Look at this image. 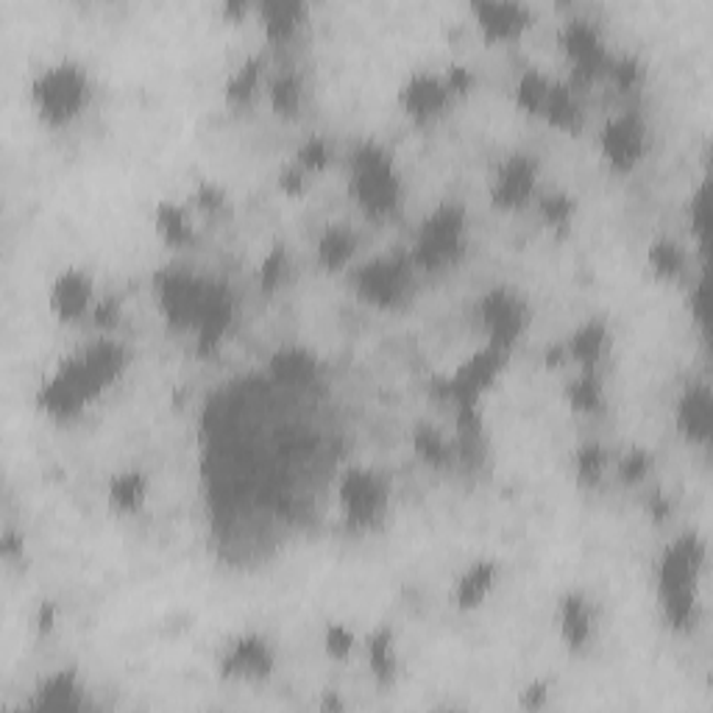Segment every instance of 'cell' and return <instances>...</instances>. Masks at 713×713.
<instances>
[{"instance_id": "681fc988", "label": "cell", "mask_w": 713, "mask_h": 713, "mask_svg": "<svg viewBox=\"0 0 713 713\" xmlns=\"http://www.w3.org/2000/svg\"><path fill=\"white\" fill-rule=\"evenodd\" d=\"M279 187L287 193V196H301V193L307 190V173H304L296 162H290V165L282 167Z\"/></svg>"}, {"instance_id": "4316f807", "label": "cell", "mask_w": 713, "mask_h": 713, "mask_svg": "<svg viewBox=\"0 0 713 713\" xmlns=\"http://www.w3.org/2000/svg\"><path fill=\"white\" fill-rule=\"evenodd\" d=\"M154 227L160 238L173 249H185L196 238V227H193L190 209L182 207L176 201H160L154 207Z\"/></svg>"}, {"instance_id": "db71d44e", "label": "cell", "mask_w": 713, "mask_h": 713, "mask_svg": "<svg viewBox=\"0 0 713 713\" xmlns=\"http://www.w3.org/2000/svg\"><path fill=\"white\" fill-rule=\"evenodd\" d=\"M54 622H56V607L51 605V602H42L40 616H36V627H40V633L54 630Z\"/></svg>"}, {"instance_id": "f6af8a7d", "label": "cell", "mask_w": 713, "mask_h": 713, "mask_svg": "<svg viewBox=\"0 0 713 713\" xmlns=\"http://www.w3.org/2000/svg\"><path fill=\"white\" fill-rule=\"evenodd\" d=\"M607 76L616 81V87L622 89V92H630V89H636L638 81H641V65H638V59H633V56L611 59Z\"/></svg>"}, {"instance_id": "ac0fdd59", "label": "cell", "mask_w": 713, "mask_h": 713, "mask_svg": "<svg viewBox=\"0 0 713 713\" xmlns=\"http://www.w3.org/2000/svg\"><path fill=\"white\" fill-rule=\"evenodd\" d=\"M89 705L87 691L73 669H59L40 680L31 700L25 702V711L34 713H78Z\"/></svg>"}, {"instance_id": "e0dca14e", "label": "cell", "mask_w": 713, "mask_h": 713, "mask_svg": "<svg viewBox=\"0 0 713 713\" xmlns=\"http://www.w3.org/2000/svg\"><path fill=\"white\" fill-rule=\"evenodd\" d=\"M476 20V29L482 31L487 42H511L518 40L533 23L529 7L518 0H482L471 7Z\"/></svg>"}, {"instance_id": "7a4b0ae2", "label": "cell", "mask_w": 713, "mask_h": 713, "mask_svg": "<svg viewBox=\"0 0 713 713\" xmlns=\"http://www.w3.org/2000/svg\"><path fill=\"white\" fill-rule=\"evenodd\" d=\"M702 566H705V544L694 533L678 535L660 555L658 600L666 624L674 630H689L694 624Z\"/></svg>"}, {"instance_id": "6da1fadb", "label": "cell", "mask_w": 713, "mask_h": 713, "mask_svg": "<svg viewBox=\"0 0 713 713\" xmlns=\"http://www.w3.org/2000/svg\"><path fill=\"white\" fill-rule=\"evenodd\" d=\"M129 351L112 334H101L84 345L78 354L65 356L54 374L40 385L36 402L54 421H70L81 416L92 402L103 396L123 376Z\"/></svg>"}, {"instance_id": "2e32d148", "label": "cell", "mask_w": 713, "mask_h": 713, "mask_svg": "<svg viewBox=\"0 0 713 713\" xmlns=\"http://www.w3.org/2000/svg\"><path fill=\"white\" fill-rule=\"evenodd\" d=\"M96 301V282H92L89 274L78 271V267L62 271L48 290V307L54 312V318H59L62 323H76L81 318H89Z\"/></svg>"}, {"instance_id": "ba28073f", "label": "cell", "mask_w": 713, "mask_h": 713, "mask_svg": "<svg viewBox=\"0 0 713 713\" xmlns=\"http://www.w3.org/2000/svg\"><path fill=\"white\" fill-rule=\"evenodd\" d=\"M413 260L402 256H376L354 271V290L363 301L380 309H393L405 304L413 287Z\"/></svg>"}, {"instance_id": "f35d334b", "label": "cell", "mask_w": 713, "mask_h": 713, "mask_svg": "<svg viewBox=\"0 0 713 713\" xmlns=\"http://www.w3.org/2000/svg\"><path fill=\"white\" fill-rule=\"evenodd\" d=\"M323 649L332 660H345L356 649V633L343 622H329L323 630Z\"/></svg>"}, {"instance_id": "f907efd6", "label": "cell", "mask_w": 713, "mask_h": 713, "mask_svg": "<svg viewBox=\"0 0 713 713\" xmlns=\"http://www.w3.org/2000/svg\"><path fill=\"white\" fill-rule=\"evenodd\" d=\"M647 513L655 522H663V518H669V513H672V505H669V500H663L660 491H652L647 500Z\"/></svg>"}, {"instance_id": "30bf717a", "label": "cell", "mask_w": 713, "mask_h": 713, "mask_svg": "<svg viewBox=\"0 0 713 713\" xmlns=\"http://www.w3.org/2000/svg\"><path fill=\"white\" fill-rule=\"evenodd\" d=\"M560 45L566 51L571 70H574V87L577 84H591L600 76H605L611 67V56L605 51L600 31L594 23L583 18L566 20L560 29Z\"/></svg>"}, {"instance_id": "836d02e7", "label": "cell", "mask_w": 713, "mask_h": 713, "mask_svg": "<svg viewBox=\"0 0 713 713\" xmlns=\"http://www.w3.org/2000/svg\"><path fill=\"white\" fill-rule=\"evenodd\" d=\"M566 402L577 413H596L602 407V382L600 371H580L566 385Z\"/></svg>"}, {"instance_id": "4fadbf2b", "label": "cell", "mask_w": 713, "mask_h": 713, "mask_svg": "<svg viewBox=\"0 0 713 713\" xmlns=\"http://www.w3.org/2000/svg\"><path fill=\"white\" fill-rule=\"evenodd\" d=\"M276 666V655L271 641L256 633H243L232 638L220 655V674L227 680H243V683H260L271 678Z\"/></svg>"}, {"instance_id": "8992f818", "label": "cell", "mask_w": 713, "mask_h": 713, "mask_svg": "<svg viewBox=\"0 0 713 713\" xmlns=\"http://www.w3.org/2000/svg\"><path fill=\"white\" fill-rule=\"evenodd\" d=\"M507 354H511L507 349L487 343L485 349L471 354L463 365H458L452 374L440 376V380L435 382V393H438V398L449 402L454 410L480 407L487 387L494 385L502 371H505Z\"/></svg>"}, {"instance_id": "11a10c76", "label": "cell", "mask_w": 713, "mask_h": 713, "mask_svg": "<svg viewBox=\"0 0 713 713\" xmlns=\"http://www.w3.org/2000/svg\"><path fill=\"white\" fill-rule=\"evenodd\" d=\"M249 12H251L249 3H223V7H220V14H227V18H232V20L245 18Z\"/></svg>"}, {"instance_id": "ab89813d", "label": "cell", "mask_w": 713, "mask_h": 713, "mask_svg": "<svg viewBox=\"0 0 713 713\" xmlns=\"http://www.w3.org/2000/svg\"><path fill=\"white\" fill-rule=\"evenodd\" d=\"M285 271H287V251L282 243H274L265 251V256H262L260 262L262 287H265V290H276L279 282L285 279Z\"/></svg>"}, {"instance_id": "cb8c5ba5", "label": "cell", "mask_w": 713, "mask_h": 713, "mask_svg": "<svg viewBox=\"0 0 713 713\" xmlns=\"http://www.w3.org/2000/svg\"><path fill=\"white\" fill-rule=\"evenodd\" d=\"M107 502L118 516H134L145 507L149 502V480L143 471L125 469L109 480L107 487Z\"/></svg>"}, {"instance_id": "52a82bcc", "label": "cell", "mask_w": 713, "mask_h": 713, "mask_svg": "<svg viewBox=\"0 0 713 713\" xmlns=\"http://www.w3.org/2000/svg\"><path fill=\"white\" fill-rule=\"evenodd\" d=\"M338 511L349 529H369L385 516L387 485L371 469H349L338 482Z\"/></svg>"}, {"instance_id": "e575fe53", "label": "cell", "mask_w": 713, "mask_h": 713, "mask_svg": "<svg viewBox=\"0 0 713 713\" xmlns=\"http://www.w3.org/2000/svg\"><path fill=\"white\" fill-rule=\"evenodd\" d=\"M267 98H271V107H274L276 114L296 118L304 101L301 78L296 73H282V76H276L274 81L267 84Z\"/></svg>"}, {"instance_id": "4dcf8cb0", "label": "cell", "mask_w": 713, "mask_h": 713, "mask_svg": "<svg viewBox=\"0 0 713 713\" xmlns=\"http://www.w3.org/2000/svg\"><path fill=\"white\" fill-rule=\"evenodd\" d=\"M356 238L351 229L345 227H329L327 232L318 238V262L327 271H343L351 260H354Z\"/></svg>"}, {"instance_id": "484cf974", "label": "cell", "mask_w": 713, "mask_h": 713, "mask_svg": "<svg viewBox=\"0 0 713 713\" xmlns=\"http://www.w3.org/2000/svg\"><path fill=\"white\" fill-rule=\"evenodd\" d=\"M365 660L380 685H393L398 678V652H396V633L391 627H376L365 638Z\"/></svg>"}, {"instance_id": "b9f144b4", "label": "cell", "mask_w": 713, "mask_h": 713, "mask_svg": "<svg viewBox=\"0 0 713 713\" xmlns=\"http://www.w3.org/2000/svg\"><path fill=\"white\" fill-rule=\"evenodd\" d=\"M296 162L298 167H301L307 176H316V173H321L323 167L329 165V145L323 138H309L304 140L301 149L296 151Z\"/></svg>"}, {"instance_id": "603a6c76", "label": "cell", "mask_w": 713, "mask_h": 713, "mask_svg": "<svg viewBox=\"0 0 713 713\" xmlns=\"http://www.w3.org/2000/svg\"><path fill=\"white\" fill-rule=\"evenodd\" d=\"M607 343H611V334H607V327L602 321H585L583 327H577L571 332V338L566 340V354H569L571 363L580 371H600L602 360L607 354Z\"/></svg>"}, {"instance_id": "7dc6e473", "label": "cell", "mask_w": 713, "mask_h": 713, "mask_svg": "<svg viewBox=\"0 0 713 713\" xmlns=\"http://www.w3.org/2000/svg\"><path fill=\"white\" fill-rule=\"evenodd\" d=\"M549 696H552V685L547 680H533L518 694V707H524V711H541V707L549 705Z\"/></svg>"}, {"instance_id": "f1b7e54d", "label": "cell", "mask_w": 713, "mask_h": 713, "mask_svg": "<svg viewBox=\"0 0 713 713\" xmlns=\"http://www.w3.org/2000/svg\"><path fill=\"white\" fill-rule=\"evenodd\" d=\"M271 374L282 385L301 387L316 380V356L301 349H285L271 360Z\"/></svg>"}, {"instance_id": "d590c367", "label": "cell", "mask_w": 713, "mask_h": 713, "mask_svg": "<svg viewBox=\"0 0 713 713\" xmlns=\"http://www.w3.org/2000/svg\"><path fill=\"white\" fill-rule=\"evenodd\" d=\"M607 454L602 449V443H583L574 454V476L577 485L583 487H596L605 476Z\"/></svg>"}, {"instance_id": "9c48e42d", "label": "cell", "mask_w": 713, "mask_h": 713, "mask_svg": "<svg viewBox=\"0 0 713 713\" xmlns=\"http://www.w3.org/2000/svg\"><path fill=\"white\" fill-rule=\"evenodd\" d=\"M156 301H160L162 316L176 329H196L198 316H201L204 304H207L212 285L198 279L196 274L167 267L156 276Z\"/></svg>"}, {"instance_id": "8d00e7d4", "label": "cell", "mask_w": 713, "mask_h": 713, "mask_svg": "<svg viewBox=\"0 0 713 713\" xmlns=\"http://www.w3.org/2000/svg\"><path fill=\"white\" fill-rule=\"evenodd\" d=\"M413 446H416L418 458H421L424 463L435 465V469L449 463L454 454L452 443L440 435V429L427 427V424H421V427L416 429V435H413Z\"/></svg>"}, {"instance_id": "7c38bea8", "label": "cell", "mask_w": 713, "mask_h": 713, "mask_svg": "<svg viewBox=\"0 0 713 713\" xmlns=\"http://www.w3.org/2000/svg\"><path fill=\"white\" fill-rule=\"evenodd\" d=\"M600 151L607 165L630 173L647 151V125L636 112H622L607 120L600 131Z\"/></svg>"}, {"instance_id": "277c9868", "label": "cell", "mask_w": 713, "mask_h": 713, "mask_svg": "<svg viewBox=\"0 0 713 713\" xmlns=\"http://www.w3.org/2000/svg\"><path fill=\"white\" fill-rule=\"evenodd\" d=\"M351 198L369 218L382 220L398 207L402 198V178L396 162L382 145L363 143L351 154Z\"/></svg>"}, {"instance_id": "5bb4252c", "label": "cell", "mask_w": 713, "mask_h": 713, "mask_svg": "<svg viewBox=\"0 0 713 713\" xmlns=\"http://www.w3.org/2000/svg\"><path fill=\"white\" fill-rule=\"evenodd\" d=\"M538 187V162L527 154H513L496 167L491 178V201L500 209H522L535 198Z\"/></svg>"}, {"instance_id": "1f68e13d", "label": "cell", "mask_w": 713, "mask_h": 713, "mask_svg": "<svg viewBox=\"0 0 713 713\" xmlns=\"http://www.w3.org/2000/svg\"><path fill=\"white\" fill-rule=\"evenodd\" d=\"M549 89H552V78L544 76L541 70L522 73V78L516 81V89H513V96H516V107L522 109L524 114H535V118H541L544 107H547Z\"/></svg>"}, {"instance_id": "7402d4cb", "label": "cell", "mask_w": 713, "mask_h": 713, "mask_svg": "<svg viewBox=\"0 0 713 713\" xmlns=\"http://www.w3.org/2000/svg\"><path fill=\"white\" fill-rule=\"evenodd\" d=\"M500 585V563L496 560H474L454 583V605L460 611H476Z\"/></svg>"}, {"instance_id": "d6a6232c", "label": "cell", "mask_w": 713, "mask_h": 713, "mask_svg": "<svg viewBox=\"0 0 713 713\" xmlns=\"http://www.w3.org/2000/svg\"><path fill=\"white\" fill-rule=\"evenodd\" d=\"M262 84V59L260 56H249L245 62H240L234 67V73L227 81V101L234 107H245L251 103V98L256 96V89Z\"/></svg>"}, {"instance_id": "3957f363", "label": "cell", "mask_w": 713, "mask_h": 713, "mask_svg": "<svg viewBox=\"0 0 713 713\" xmlns=\"http://www.w3.org/2000/svg\"><path fill=\"white\" fill-rule=\"evenodd\" d=\"M92 87L89 76L76 62H56L40 70L29 87L31 107L36 118L51 129L70 125L87 109Z\"/></svg>"}, {"instance_id": "d6986e66", "label": "cell", "mask_w": 713, "mask_h": 713, "mask_svg": "<svg viewBox=\"0 0 713 713\" xmlns=\"http://www.w3.org/2000/svg\"><path fill=\"white\" fill-rule=\"evenodd\" d=\"M555 622H558L560 641L571 652H583L591 647L596 633V613L589 596L583 591H569L560 596L558 611H555Z\"/></svg>"}, {"instance_id": "74e56055", "label": "cell", "mask_w": 713, "mask_h": 713, "mask_svg": "<svg viewBox=\"0 0 713 713\" xmlns=\"http://www.w3.org/2000/svg\"><path fill=\"white\" fill-rule=\"evenodd\" d=\"M538 212H541L544 223H547L549 229L566 232L577 215V204L574 198L566 196V193H547V196H538Z\"/></svg>"}, {"instance_id": "83f0119b", "label": "cell", "mask_w": 713, "mask_h": 713, "mask_svg": "<svg viewBox=\"0 0 713 713\" xmlns=\"http://www.w3.org/2000/svg\"><path fill=\"white\" fill-rule=\"evenodd\" d=\"M541 118L558 131H574L577 125L583 123V107H580L574 84L552 81V89H549L547 107H544Z\"/></svg>"}, {"instance_id": "44dd1931", "label": "cell", "mask_w": 713, "mask_h": 713, "mask_svg": "<svg viewBox=\"0 0 713 713\" xmlns=\"http://www.w3.org/2000/svg\"><path fill=\"white\" fill-rule=\"evenodd\" d=\"M674 421H678L680 435H683L689 443L705 446L707 440H711L713 407H711V391H707L705 382L685 387L683 396L678 398Z\"/></svg>"}, {"instance_id": "bcb514c9", "label": "cell", "mask_w": 713, "mask_h": 713, "mask_svg": "<svg viewBox=\"0 0 713 713\" xmlns=\"http://www.w3.org/2000/svg\"><path fill=\"white\" fill-rule=\"evenodd\" d=\"M223 204H227V193L220 190L218 185H212V182H201L196 190V196H193V207L204 215L220 212V209H223Z\"/></svg>"}, {"instance_id": "f5cc1de1", "label": "cell", "mask_w": 713, "mask_h": 713, "mask_svg": "<svg viewBox=\"0 0 713 713\" xmlns=\"http://www.w3.org/2000/svg\"><path fill=\"white\" fill-rule=\"evenodd\" d=\"M0 549H3V558L14 560L23 555V541H20L18 533H7L3 535V541H0Z\"/></svg>"}, {"instance_id": "816d5d0a", "label": "cell", "mask_w": 713, "mask_h": 713, "mask_svg": "<svg viewBox=\"0 0 713 713\" xmlns=\"http://www.w3.org/2000/svg\"><path fill=\"white\" fill-rule=\"evenodd\" d=\"M707 304H705V282H700V285L691 290V312H694V318L700 321V327H705V312Z\"/></svg>"}, {"instance_id": "f546056e", "label": "cell", "mask_w": 713, "mask_h": 713, "mask_svg": "<svg viewBox=\"0 0 713 713\" xmlns=\"http://www.w3.org/2000/svg\"><path fill=\"white\" fill-rule=\"evenodd\" d=\"M685 260L689 256H685L683 245L672 238L652 240L647 249V267L663 282L680 279L685 274Z\"/></svg>"}, {"instance_id": "c3c4849f", "label": "cell", "mask_w": 713, "mask_h": 713, "mask_svg": "<svg viewBox=\"0 0 713 713\" xmlns=\"http://www.w3.org/2000/svg\"><path fill=\"white\" fill-rule=\"evenodd\" d=\"M443 81H446V87H449V92H452L454 98H460V96H465L471 87H474V73H471L465 65H452V67H446Z\"/></svg>"}, {"instance_id": "60d3db41", "label": "cell", "mask_w": 713, "mask_h": 713, "mask_svg": "<svg viewBox=\"0 0 713 713\" xmlns=\"http://www.w3.org/2000/svg\"><path fill=\"white\" fill-rule=\"evenodd\" d=\"M649 469H652V454L647 449H630V452L618 460L616 471L624 485H641L647 480Z\"/></svg>"}, {"instance_id": "9a60e30c", "label": "cell", "mask_w": 713, "mask_h": 713, "mask_svg": "<svg viewBox=\"0 0 713 713\" xmlns=\"http://www.w3.org/2000/svg\"><path fill=\"white\" fill-rule=\"evenodd\" d=\"M454 96L443 81V73H413L402 89H398V103L405 109L407 118L416 123H432L449 109Z\"/></svg>"}, {"instance_id": "5b68a950", "label": "cell", "mask_w": 713, "mask_h": 713, "mask_svg": "<svg viewBox=\"0 0 713 713\" xmlns=\"http://www.w3.org/2000/svg\"><path fill=\"white\" fill-rule=\"evenodd\" d=\"M465 251V209L458 204H440L432 215L421 220L416 243H413V265L421 271H446Z\"/></svg>"}, {"instance_id": "ffe728a7", "label": "cell", "mask_w": 713, "mask_h": 713, "mask_svg": "<svg viewBox=\"0 0 713 713\" xmlns=\"http://www.w3.org/2000/svg\"><path fill=\"white\" fill-rule=\"evenodd\" d=\"M232 316H234V304H232V296H229V290L227 287L212 285L207 304H204L201 316H198L196 321V329H193V332H196L198 354H212V351L218 349L223 334H227L229 327H232Z\"/></svg>"}, {"instance_id": "7bdbcfd3", "label": "cell", "mask_w": 713, "mask_h": 713, "mask_svg": "<svg viewBox=\"0 0 713 713\" xmlns=\"http://www.w3.org/2000/svg\"><path fill=\"white\" fill-rule=\"evenodd\" d=\"M707 182H702L696 187V193L691 196V207H689V220H691V234L696 238V245L705 249L707 243V218H711V201H707Z\"/></svg>"}, {"instance_id": "ee69618b", "label": "cell", "mask_w": 713, "mask_h": 713, "mask_svg": "<svg viewBox=\"0 0 713 713\" xmlns=\"http://www.w3.org/2000/svg\"><path fill=\"white\" fill-rule=\"evenodd\" d=\"M89 321H92V327H96L101 334H112L114 329L120 327V321H123V307H120L118 298L112 296L98 298L92 312H89Z\"/></svg>"}, {"instance_id": "9f6ffc18", "label": "cell", "mask_w": 713, "mask_h": 713, "mask_svg": "<svg viewBox=\"0 0 713 713\" xmlns=\"http://www.w3.org/2000/svg\"><path fill=\"white\" fill-rule=\"evenodd\" d=\"M343 707H345V702L340 700L334 691H327V700L321 702V711H343Z\"/></svg>"}, {"instance_id": "d4e9b609", "label": "cell", "mask_w": 713, "mask_h": 713, "mask_svg": "<svg viewBox=\"0 0 713 713\" xmlns=\"http://www.w3.org/2000/svg\"><path fill=\"white\" fill-rule=\"evenodd\" d=\"M256 14H260L267 40L287 42L301 29L304 18H307V7L298 3V0H271V3H260Z\"/></svg>"}, {"instance_id": "8fae6325", "label": "cell", "mask_w": 713, "mask_h": 713, "mask_svg": "<svg viewBox=\"0 0 713 713\" xmlns=\"http://www.w3.org/2000/svg\"><path fill=\"white\" fill-rule=\"evenodd\" d=\"M482 327L487 332V343L500 345V349H513L518 338L527 329V304L511 287H494L487 290L480 301Z\"/></svg>"}]
</instances>
